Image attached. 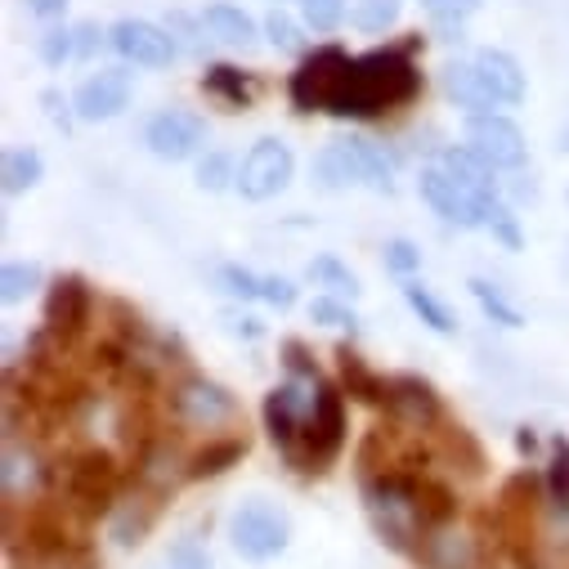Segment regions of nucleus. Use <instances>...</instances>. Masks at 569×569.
<instances>
[{
	"instance_id": "obj_41",
	"label": "nucleus",
	"mask_w": 569,
	"mask_h": 569,
	"mask_svg": "<svg viewBox=\"0 0 569 569\" xmlns=\"http://www.w3.org/2000/svg\"><path fill=\"white\" fill-rule=\"evenodd\" d=\"M220 282H224L233 297H242V301H256V297H260V278L247 273V269H238V264H224V269H220Z\"/></svg>"
},
{
	"instance_id": "obj_24",
	"label": "nucleus",
	"mask_w": 569,
	"mask_h": 569,
	"mask_svg": "<svg viewBox=\"0 0 569 569\" xmlns=\"http://www.w3.org/2000/svg\"><path fill=\"white\" fill-rule=\"evenodd\" d=\"M202 90L207 94H216L220 103H229V108H247L251 99H256V81H247L238 68H211L207 77H202Z\"/></svg>"
},
{
	"instance_id": "obj_34",
	"label": "nucleus",
	"mask_w": 569,
	"mask_h": 569,
	"mask_svg": "<svg viewBox=\"0 0 569 569\" xmlns=\"http://www.w3.org/2000/svg\"><path fill=\"white\" fill-rule=\"evenodd\" d=\"M471 292H476V301H480V310L493 319V323H502V328H520V310L498 292V288H489L485 278H471Z\"/></svg>"
},
{
	"instance_id": "obj_7",
	"label": "nucleus",
	"mask_w": 569,
	"mask_h": 569,
	"mask_svg": "<svg viewBox=\"0 0 569 569\" xmlns=\"http://www.w3.org/2000/svg\"><path fill=\"white\" fill-rule=\"evenodd\" d=\"M292 167L297 162H292L288 144H278V139H260L238 167V193L247 202H269V198H278L282 189L292 184Z\"/></svg>"
},
{
	"instance_id": "obj_10",
	"label": "nucleus",
	"mask_w": 569,
	"mask_h": 569,
	"mask_svg": "<svg viewBox=\"0 0 569 569\" xmlns=\"http://www.w3.org/2000/svg\"><path fill=\"white\" fill-rule=\"evenodd\" d=\"M467 139H471V149L493 167V171H516L525 167L529 158V144H525V134L511 117L502 112H476L467 121Z\"/></svg>"
},
{
	"instance_id": "obj_5",
	"label": "nucleus",
	"mask_w": 569,
	"mask_h": 569,
	"mask_svg": "<svg viewBox=\"0 0 569 569\" xmlns=\"http://www.w3.org/2000/svg\"><path fill=\"white\" fill-rule=\"evenodd\" d=\"M346 445V403L332 386H319L315 395V408H310V421H306V436H301V449L292 462H306V471H323Z\"/></svg>"
},
{
	"instance_id": "obj_22",
	"label": "nucleus",
	"mask_w": 569,
	"mask_h": 569,
	"mask_svg": "<svg viewBox=\"0 0 569 569\" xmlns=\"http://www.w3.org/2000/svg\"><path fill=\"white\" fill-rule=\"evenodd\" d=\"M346 144L355 149V162H359V171H363V184L377 189V193H390V180H395L390 153H386L381 144H372V139H363V134H350Z\"/></svg>"
},
{
	"instance_id": "obj_15",
	"label": "nucleus",
	"mask_w": 569,
	"mask_h": 569,
	"mask_svg": "<svg viewBox=\"0 0 569 569\" xmlns=\"http://www.w3.org/2000/svg\"><path fill=\"white\" fill-rule=\"evenodd\" d=\"M126 103H130V77L121 68H99L94 77L81 81V90L72 99V108H77L81 121H108Z\"/></svg>"
},
{
	"instance_id": "obj_20",
	"label": "nucleus",
	"mask_w": 569,
	"mask_h": 569,
	"mask_svg": "<svg viewBox=\"0 0 569 569\" xmlns=\"http://www.w3.org/2000/svg\"><path fill=\"white\" fill-rule=\"evenodd\" d=\"M471 59L480 63V72L489 77V86L498 90L502 103H520V99H525V72H520V63H516L507 50H480V54H471Z\"/></svg>"
},
{
	"instance_id": "obj_13",
	"label": "nucleus",
	"mask_w": 569,
	"mask_h": 569,
	"mask_svg": "<svg viewBox=\"0 0 569 569\" xmlns=\"http://www.w3.org/2000/svg\"><path fill=\"white\" fill-rule=\"evenodd\" d=\"M86 323H90V288L77 273H68L46 297V332L54 341H72V337L86 332Z\"/></svg>"
},
{
	"instance_id": "obj_11",
	"label": "nucleus",
	"mask_w": 569,
	"mask_h": 569,
	"mask_svg": "<svg viewBox=\"0 0 569 569\" xmlns=\"http://www.w3.org/2000/svg\"><path fill=\"white\" fill-rule=\"evenodd\" d=\"M202 139H207V121L193 117V112H158L149 126H144V144L153 158L162 162H184L202 149Z\"/></svg>"
},
{
	"instance_id": "obj_16",
	"label": "nucleus",
	"mask_w": 569,
	"mask_h": 569,
	"mask_svg": "<svg viewBox=\"0 0 569 569\" xmlns=\"http://www.w3.org/2000/svg\"><path fill=\"white\" fill-rule=\"evenodd\" d=\"M386 408L399 426H412V431H426V426L440 421V395L421 377H395L390 395H386Z\"/></svg>"
},
{
	"instance_id": "obj_14",
	"label": "nucleus",
	"mask_w": 569,
	"mask_h": 569,
	"mask_svg": "<svg viewBox=\"0 0 569 569\" xmlns=\"http://www.w3.org/2000/svg\"><path fill=\"white\" fill-rule=\"evenodd\" d=\"M171 408H176V417L180 421H189V426H224L229 417H233V399H229V390L224 386H216V381H207V377H189V381H180L176 386V395H171Z\"/></svg>"
},
{
	"instance_id": "obj_31",
	"label": "nucleus",
	"mask_w": 569,
	"mask_h": 569,
	"mask_svg": "<svg viewBox=\"0 0 569 569\" xmlns=\"http://www.w3.org/2000/svg\"><path fill=\"white\" fill-rule=\"evenodd\" d=\"M32 485H37V458H32L28 449L10 445V449H6V493H10V498H23Z\"/></svg>"
},
{
	"instance_id": "obj_46",
	"label": "nucleus",
	"mask_w": 569,
	"mask_h": 569,
	"mask_svg": "<svg viewBox=\"0 0 569 569\" xmlns=\"http://www.w3.org/2000/svg\"><path fill=\"white\" fill-rule=\"evenodd\" d=\"M23 6L37 14V19H59L63 14V6H68V0H23Z\"/></svg>"
},
{
	"instance_id": "obj_45",
	"label": "nucleus",
	"mask_w": 569,
	"mask_h": 569,
	"mask_svg": "<svg viewBox=\"0 0 569 569\" xmlns=\"http://www.w3.org/2000/svg\"><path fill=\"white\" fill-rule=\"evenodd\" d=\"M489 229L507 242V247H520V229H516V216L507 211V207H493V216H489Z\"/></svg>"
},
{
	"instance_id": "obj_38",
	"label": "nucleus",
	"mask_w": 569,
	"mask_h": 569,
	"mask_svg": "<svg viewBox=\"0 0 569 569\" xmlns=\"http://www.w3.org/2000/svg\"><path fill=\"white\" fill-rule=\"evenodd\" d=\"M41 59L46 63H68V59H77V32L72 28H54V32H46V41H41Z\"/></svg>"
},
{
	"instance_id": "obj_37",
	"label": "nucleus",
	"mask_w": 569,
	"mask_h": 569,
	"mask_svg": "<svg viewBox=\"0 0 569 569\" xmlns=\"http://www.w3.org/2000/svg\"><path fill=\"white\" fill-rule=\"evenodd\" d=\"M264 32H269V41H273L278 50H288V54L306 46V41H301V28H297L288 14H282V10H273V14L264 19Z\"/></svg>"
},
{
	"instance_id": "obj_40",
	"label": "nucleus",
	"mask_w": 569,
	"mask_h": 569,
	"mask_svg": "<svg viewBox=\"0 0 569 569\" xmlns=\"http://www.w3.org/2000/svg\"><path fill=\"white\" fill-rule=\"evenodd\" d=\"M167 569H211V556L202 551V542H198V538H184V542H176V547H171Z\"/></svg>"
},
{
	"instance_id": "obj_9",
	"label": "nucleus",
	"mask_w": 569,
	"mask_h": 569,
	"mask_svg": "<svg viewBox=\"0 0 569 569\" xmlns=\"http://www.w3.org/2000/svg\"><path fill=\"white\" fill-rule=\"evenodd\" d=\"M346 68H350V54L337 50V46H323V50L306 54V63L292 72V103L301 112H328Z\"/></svg>"
},
{
	"instance_id": "obj_21",
	"label": "nucleus",
	"mask_w": 569,
	"mask_h": 569,
	"mask_svg": "<svg viewBox=\"0 0 569 569\" xmlns=\"http://www.w3.org/2000/svg\"><path fill=\"white\" fill-rule=\"evenodd\" d=\"M202 28L216 37V41H224V46H251L256 41V23L238 10V6H207V14H202Z\"/></svg>"
},
{
	"instance_id": "obj_44",
	"label": "nucleus",
	"mask_w": 569,
	"mask_h": 569,
	"mask_svg": "<svg viewBox=\"0 0 569 569\" xmlns=\"http://www.w3.org/2000/svg\"><path fill=\"white\" fill-rule=\"evenodd\" d=\"M260 301H269V306H278V310H288L292 301H297V288L288 278H260Z\"/></svg>"
},
{
	"instance_id": "obj_26",
	"label": "nucleus",
	"mask_w": 569,
	"mask_h": 569,
	"mask_svg": "<svg viewBox=\"0 0 569 569\" xmlns=\"http://www.w3.org/2000/svg\"><path fill=\"white\" fill-rule=\"evenodd\" d=\"M403 297H408L412 315H417L426 328H431V332H440V337H449V332H453V315H449V306H445L431 288H421V282H408Z\"/></svg>"
},
{
	"instance_id": "obj_3",
	"label": "nucleus",
	"mask_w": 569,
	"mask_h": 569,
	"mask_svg": "<svg viewBox=\"0 0 569 569\" xmlns=\"http://www.w3.org/2000/svg\"><path fill=\"white\" fill-rule=\"evenodd\" d=\"M117 485H121L117 462H112V453H103V449L72 453V458L59 467V489H63L68 507L81 511V516L108 511L112 498H117Z\"/></svg>"
},
{
	"instance_id": "obj_35",
	"label": "nucleus",
	"mask_w": 569,
	"mask_h": 569,
	"mask_svg": "<svg viewBox=\"0 0 569 569\" xmlns=\"http://www.w3.org/2000/svg\"><path fill=\"white\" fill-rule=\"evenodd\" d=\"M301 14H306V28L337 32L346 19V0H301Z\"/></svg>"
},
{
	"instance_id": "obj_25",
	"label": "nucleus",
	"mask_w": 569,
	"mask_h": 569,
	"mask_svg": "<svg viewBox=\"0 0 569 569\" xmlns=\"http://www.w3.org/2000/svg\"><path fill=\"white\" fill-rule=\"evenodd\" d=\"M426 565L431 569H471V542L462 533H426Z\"/></svg>"
},
{
	"instance_id": "obj_36",
	"label": "nucleus",
	"mask_w": 569,
	"mask_h": 569,
	"mask_svg": "<svg viewBox=\"0 0 569 569\" xmlns=\"http://www.w3.org/2000/svg\"><path fill=\"white\" fill-rule=\"evenodd\" d=\"M547 485H551V502L569 516V445H565V440H556V458H551Z\"/></svg>"
},
{
	"instance_id": "obj_43",
	"label": "nucleus",
	"mask_w": 569,
	"mask_h": 569,
	"mask_svg": "<svg viewBox=\"0 0 569 569\" xmlns=\"http://www.w3.org/2000/svg\"><path fill=\"white\" fill-rule=\"evenodd\" d=\"M310 319L323 323V328H355V315L346 306H337V301H315L310 306Z\"/></svg>"
},
{
	"instance_id": "obj_12",
	"label": "nucleus",
	"mask_w": 569,
	"mask_h": 569,
	"mask_svg": "<svg viewBox=\"0 0 569 569\" xmlns=\"http://www.w3.org/2000/svg\"><path fill=\"white\" fill-rule=\"evenodd\" d=\"M112 50H117L126 63H134V68H167L180 46H176V37H171L167 28H158V23L121 19V23L112 28Z\"/></svg>"
},
{
	"instance_id": "obj_19",
	"label": "nucleus",
	"mask_w": 569,
	"mask_h": 569,
	"mask_svg": "<svg viewBox=\"0 0 569 569\" xmlns=\"http://www.w3.org/2000/svg\"><path fill=\"white\" fill-rule=\"evenodd\" d=\"M440 167L462 184V189H471L476 198H485V202H498L493 198V167L476 153V149H449L445 158H440Z\"/></svg>"
},
{
	"instance_id": "obj_6",
	"label": "nucleus",
	"mask_w": 569,
	"mask_h": 569,
	"mask_svg": "<svg viewBox=\"0 0 569 569\" xmlns=\"http://www.w3.org/2000/svg\"><path fill=\"white\" fill-rule=\"evenodd\" d=\"M315 395H319V381H315V390H306L301 381H282V386H273L269 399H264V426H269L273 445L288 453V458H297V449H301V436H306Z\"/></svg>"
},
{
	"instance_id": "obj_42",
	"label": "nucleus",
	"mask_w": 569,
	"mask_h": 569,
	"mask_svg": "<svg viewBox=\"0 0 569 569\" xmlns=\"http://www.w3.org/2000/svg\"><path fill=\"white\" fill-rule=\"evenodd\" d=\"M386 269H390V273H412V269H421V251H417L412 242L395 238V242L386 247Z\"/></svg>"
},
{
	"instance_id": "obj_29",
	"label": "nucleus",
	"mask_w": 569,
	"mask_h": 569,
	"mask_svg": "<svg viewBox=\"0 0 569 569\" xmlns=\"http://www.w3.org/2000/svg\"><path fill=\"white\" fill-rule=\"evenodd\" d=\"M421 10H426V19H431L445 37H458L462 23L480 10V0H421Z\"/></svg>"
},
{
	"instance_id": "obj_1",
	"label": "nucleus",
	"mask_w": 569,
	"mask_h": 569,
	"mask_svg": "<svg viewBox=\"0 0 569 569\" xmlns=\"http://www.w3.org/2000/svg\"><path fill=\"white\" fill-rule=\"evenodd\" d=\"M417 90H421V72L408 63L403 50H372L363 59H350L328 112L332 117H377V112L412 103Z\"/></svg>"
},
{
	"instance_id": "obj_8",
	"label": "nucleus",
	"mask_w": 569,
	"mask_h": 569,
	"mask_svg": "<svg viewBox=\"0 0 569 569\" xmlns=\"http://www.w3.org/2000/svg\"><path fill=\"white\" fill-rule=\"evenodd\" d=\"M421 198L436 207V216H445V220L458 224V229H480V224H489V216H493V207H498V202H485V198H476L471 189H462L440 162L421 171Z\"/></svg>"
},
{
	"instance_id": "obj_39",
	"label": "nucleus",
	"mask_w": 569,
	"mask_h": 569,
	"mask_svg": "<svg viewBox=\"0 0 569 569\" xmlns=\"http://www.w3.org/2000/svg\"><path fill=\"white\" fill-rule=\"evenodd\" d=\"M229 180L238 184V171H233V162H229L224 153H211V158L198 167V184H202V189H211V193H220Z\"/></svg>"
},
{
	"instance_id": "obj_18",
	"label": "nucleus",
	"mask_w": 569,
	"mask_h": 569,
	"mask_svg": "<svg viewBox=\"0 0 569 569\" xmlns=\"http://www.w3.org/2000/svg\"><path fill=\"white\" fill-rule=\"evenodd\" d=\"M315 184L323 193H346L355 184H363V171L355 162V149L346 144V139H337V144H328L319 158H315Z\"/></svg>"
},
{
	"instance_id": "obj_32",
	"label": "nucleus",
	"mask_w": 569,
	"mask_h": 569,
	"mask_svg": "<svg viewBox=\"0 0 569 569\" xmlns=\"http://www.w3.org/2000/svg\"><path fill=\"white\" fill-rule=\"evenodd\" d=\"M395 19H399V0H355L350 10V23L359 32H386Z\"/></svg>"
},
{
	"instance_id": "obj_2",
	"label": "nucleus",
	"mask_w": 569,
	"mask_h": 569,
	"mask_svg": "<svg viewBox=\"0 0 569 569\" xmlns=\"http://www.w3.org/2000/svg\"><path fill=\"white\" fill-rule=\"evenodd\" d=\"M417 480L421 476H403V471H381L363 485V498H368V516L377 525V533L395 547V551H408V538L421 529V516H417Z\"/></svg>"
},
{
	"instance_id": "obj_47",
	"label": "nucleus",
	"mask_w": 569,
	"mask_h": 569,
	"mask_svg": "<svg viewBox=\"0 0 569 569\" xmlns=\"http://www.w3.org/2000/svg\"><path fill=\"white\" fill-rule=\"evenodd\" d=\"M99 46V28L94 23H86V28H77V54H90Z\"/></svg>"
},
{
	"instance_id": "obj_23",
	"label": "nucleus",
	"mask_w": 569,
	"mask_h": 569,
	"mask_svg": "<svg viewBox=\"0 0 569 569\" xmlns=\"http://www.w3.org/2000/svg\"><path fill=\"white\" fill-rule=\"evenodd\" d=\"M341 381H346V390L359 399V403H386V395H390V381H381L359 355H350V350H341Z\"/></svg>"
},
{
	"instance_id": "obj_27",
	"label": "nucleus",
	"mask_w": 569,
	"mask_h": 569,
	"mask_svg": "<svg viewBox=\"0 0 569 569\" xmlns=\"http://www.w3.org/2000/svg\"><path fill=\"white\" fill-rule=\"evenodd\" d=\"M41 153L32 149H10L6 153V167H0V180H6V193H28L37 180H41Z\"/></svg>"
},
{
	"instance_id": "obj_17",
	"label": "nucleus",
	"mask_w": 569,
	"mask_h": 569,
	"mask_svg": "<svg viewBox=\"0 0 569 569\" xmlns=\"http://www.w3.org/2000/svg\"><path fill=\"white\" fill-rule=\"evenodd\" d=\"M445 90H449L462 108H476V112H493V108H502L498 90L489 86V77L480 72L476 59H467V63H449V68H445Z\"/></svg>"
},
{
	"instance_id": "obj_30",
	"label": "nucleus",
	"mask_w": 569,
	"mask_h": 569,
	"mask_svg": "<svg viewBox=\"0 0 569 569\" xmlns=\"http://www.w3.org/2000/svg\"><path fill=\"white\" fill-rule=\"evenodd\" d=\"M310 278L323 282L332 297H359V278H355L337 256H319V260H310Z\"/></svg>"
},
{
	"instance_id": "obj_33",
	"label": "nucleus",
	"mask_w": 569,
	"mask_h": 569,
	"mask_svg": "<svg viewBox=\"0 0 569 569\" xmlns=\"http://www.w3.org/2000/svg\"><path fill=\"white\" fill-rule=\"evenodd\" d=\"M37 282H41L37 264H6V273H0V297H6V306H19L37 292Z\"/></svg>"
},
{
	"instance_id": "obj_28",
	"label": "nucleus",
	"mask_w": 569,
	"mask_h": 569,
	"mask_svg": "<svg viewBox=\"0 0 569 569\" xmlns=\"http://www.w3.org/2000/svg\"><path fill=\"white\" fill-rule=\"evenodd\" d=\"M247 453V445L242 440H216V445H207L193 462H189V480H207V476H220V471H229L238 458Z\"/></svg>"
},
{
	"instance_id": "obj_4",
	"label": "nucleus",
	"mask_w": 569,
	"mask_h": 569,
	"mask_svg": "<svg viewBox=\"0 0 569 569\" xmlns=\"http://www.w3.org/2000/svg\"><path fill=\"white\" fill-rule=\"evenodd\" d=\"M288 533H292L288 516H282L273 502H260V498L242 502L229 516V542L242 560H273L282 547H288Z\"/></svg>"
}]
</instances>
